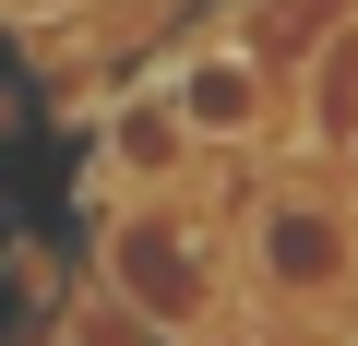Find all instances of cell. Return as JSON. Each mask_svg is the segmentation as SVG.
I'll return each mask as SVG.
<instances>
[{
  "label": "cell",
  "mask_w": 358,
  "mask_h": 346,
  "mask_svg": "<svg viewBox=\"0 0 358 346\" xmlns=\"http://www.w3.org/2000/svg\"><path fill=\"white\" fill-rule=\"evenodd\" d=\"M179 143H192V131H179V108L155 96V108H131V120L96 143V167H108V192L155 203V192H179Z\"/></svg>",
  "instance_id": "cell-4"
},
{
  "label": "cell",
  "mask_w": 358,
  "mask_h": 346,
  "mask_svg": "<svg viewBox=\"0 0 358 346\" xmlns=\"http://www.w3.org/2000/svg\"><path fill=\"white\" fill-rule=\"evenodd\" d=\"M251 263H263V287H275V298H334V287L358 275V239H346V215H334V203L275 192V203H263V227H251Z\"/></svg>",
  "instance_id": "cell-2"
},
{
  "label": "cell",
  "mask_w": 358,
  "mask_h": 346,
  "mask_svg": "<svg viewBox=\"0 0 358 346\" xmlns=\"http://www.w3.org/2000/svg\"><path fill=\"white\" fill-rule=\"evenodd\" d=\"M358 131V24L334 36V60H322V143H346Z\"/></svg>",
  "instance_id": "cell-5"
},
{
  "label": "cell",
  "mask_w": 358,
  "mask_h": 346,
  "mask_svg": "<svg viewBox=\"0 0 358 346\" xmlns=\"http://www.w3.org/2000/svg\"><path fill=\"white\" fill-rule=\"evenodd\" d=\"M167 108H179L192 143H251V131L275 120V84H263L251 48H192V60L167 72Z\"/></svg>",
  "instance_id": "cell-3"
},
{
  "label": "cell",
  "mask_w": 358,
  "mask_h": 346,
  "mask_svg": "<svg viewBox=\"0 0 358 346\" xmlns=\"http://www.w3.org/2000/svg\"><path fill=\"white\" fill-rule=\"evenodd\" d=\"M108 287L155 322V334H192V322H215V287H227V263H215V227L179 203V192H155V203H131L120 227H108Z\"/></svg>",
  "instance_id": "cell-1"
}]
</instances>
